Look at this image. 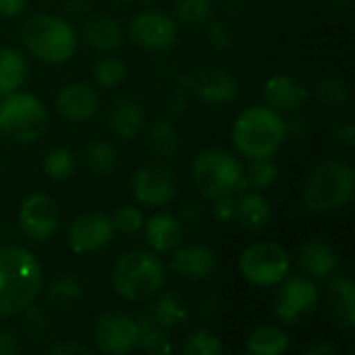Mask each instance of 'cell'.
<instances>
[{
  "mask_svg": "<svg viewBox=\"0 0 355 355\" xmlns=\"http://www.w3.org/2000/svg\"><path fill=\"white\" fill-rule=\"evenodd\" d=\"M108 127L123 141L135 139L146 127V110L141 102L131 96L116 98L108 110Z\"/></svg>",
  "mask_w": 355,
  "mask_h": 355,
  "instance_id": "603a6c76",
  "label": "cell"
},
{
  "mask_svg": "<svg viewBox=\"0 0 355 355\" xmlns=\"http://www.w3.org/2000/svg\"><path fill=\"white\" fill-rule=\"evenodd\" d=\"M58 114L69 123H85L100 112V94L85 81H71L62 85L54 96Z\"/></svg>",
  "mask_w": 355,
  "mask_h": 355,
  "instance_id": "e0dca14e",
  "label": "cell"
},
{
  "mask_svg": "<svg viewBox=\"0 0 355 355\" xmlns=\"http://www.w3.org/2000/svg\"><path fill=\"white\" fill-rule=\"evenodd\" d=\"M23 318L21 327H23V333L31 339V341H44L48 339V333H50V318L44 310H40L35 304L29 306L27 310H23L19 314Z\"/></svg>",
  "mask_w": 355,
  "mask_h": 355,
  "instance_id": "74e56055",
  "label": "cell"
},
{
  "mask_svg": "<svg viewBox=\"0 0 355 355\" xmlns=\"http://www.w3.org/2000/svg\"><path fill=\"white\" fill-rule=\"evenodd\" d=\"M116 231L104 212H81L67 225V245L77 256H92L106 250Z\"/></svg>",
  "mask_w": 355,
  "mask_h": 355,
  "instance_id": "8fae6325",
  "label": "cell"
},
{
  "mask_svg": "<svg viewBox=\"0 0 355 355\" xmlns=\"http://www.w3.org/2000/svg\"><path fill=\"white\" fill-rule=\"evenodd\" d=\"M21 352L19 337L10 329H0V355H15Z\"/></svg>",
  "mask_w": 355,
  "mask_h": 355,
  "instance_id": "7dc6e473",
  "label": "cell"
},
{
  "mask_svg": "<svg viewBox=\"0 0 355 355\" xmlns=\"http://www.w3.org/2000/svg\"><path fill=\"white\" fill-rule=\"evenodd\" d=\"M304 354L306 355H337L339 354V347H337V345H333V343H329V341H316V343H312L310 347H306V349H304Z\"/></svg>",
  "mask_w": 355,
  "mask_h": 355,
  "instance_id": "816d5d0a",
  "label": "cell"
},
{
  "mask_svg": "<svg viewBox=\"0 0 355 355\" xmlns=\"http://www.w3.org/2000/svg\"><path fill=\"white\" fill-rule=\"evenodd\" d=\"M83 164L96 177H106L116 166V150L108 139H94L83 148Z\"/></svg>",
  "mask_w": 355,
  "mask_h": 355,
  "instance_id": "4dcf8cb0",
  "label": "cell"
},
{
  "mask_svg": "<svg viewBox=\"0 0 355 355\" xmlns=\"http://www.w3.org/2000/svg\"><path fill=\"white\" fill-rule=\"evenodd\" d=\"M320 304V289L316 281L306 275H287L272 297V314L287 327H300L314 316Z\"/></svg>",
  "mask_w": 355,
  "mask_h": 355,
  "instance_id": "9c48e42d",
  "label": "cell"
},
{
  "mask_svg": "<svg viewBox=\"0 0 355 355\" xmlns=\"http://www.w3.org/2000/svg\"><path fill=\"white\" fill-rule=\"evenodd\" d=\"M314 98L327 108H339L349 100V85L341 77H329L314 87Z\"/></svg>",
  "mask_w": 355,
  "mask_h": 355,
  "instance_id": "d590c367",
  "label": "cell"
},
{
  "mask_svg": "<svg viewBox=\"0 0 355 355\" xmlns=\"http://www.w3.org/2000/svg\"><path fill=\"white\" fill-rule=\"evenodd\" d=\"M235 208H237V196H225L218 200H212V216L227 225V223H235Z\"/></svg>",
  "mask_w": 355,
  "mask_h": 355,
  "instance_id": "b9f144b4",
  "label": "cell"
},
{
  "mask_svg": "<svg viewBox=\"0 0 355 355\" xmlns=\"http://www.w3.org/2000/svg\"><path fill=\"white\" fill-rule=\"evenodd\" d=\"M285 129H287V137H293V139H304L308 133H310V127H308V121L306 119H293V121H285Z\"/></svg>",
  "mask_w": 355,
  "mask_h": 355,
  "instance_id": "c3c4849f",
  "label": "cell"
},
{
  "mask_svg": "<svg viewBox=\"0 0 355 355\" xmlns=\"http://www.w3.org/2000/svg\"><path fill=\"white\" fill-rule=\"evenodd\" d=\"M62 10L67 21H83L89 15V0H64Z\"/></svg>",
  "mask_w": 355,
  "mask_h": 355,
  "instance_id": "f6af8a7d",
  "label": "cell"
},
{
  "mask_svg": "<svg viewBox=\"0 0 355 355\" xmlns=\"http://www.w3.org/2000/svg\"><path fill=\"white\" fill-rule=\"evenodd\" d=\"M272 218V206L262 196V191H245L237 198L235 223L245 231H262Z\"/></svg>",
  "mask_w": 355,
  "mask_h": 355,
  "instance_id": "d4e9b609",
  "label": "cell"
},
{
  "mask_svg": "<svg viewBox=\"0 0 355 355\" xmlns=\"http://www.w3.org/2000/svg\"><path fill=\"white\" fill-rule=\"evenodd\" d=\"M29 0H0V15L2 17H17L27 8Z\"/></svg>",
  "mask_w": 355,
  "mask_h": 355,
  "instance_id": "681fc988",
  "label": "cell"
},
{
  "mask_svg": "<svg viewBox=\"0 0 355 355\" xmlns=\"http://www.w3.org/2000/svg\"><path fill=\"white\" fill-rule=\"evenodd\" d=\"M60 212L46 193H29L17 210V227L31 243H46L58 231Z\"/></svg>",
  "mask_w": 355,
  "mask_h": 355,
  "instance_id": "4fadbf2b",
  "label": "cell"
},
{
  "mask_svg": "<svg viewBox=\"0 0 355 355\" xmlns=\"http://www.w3.org/2000/svg\"><path fill=\"white\" fill-rule=\"evenodd\" d=\"M289 349V335L279 324H260L245 339V352L252 355H283Z\"/></svg>",
  "mask_w": 355,
  "mask_h": 355,
  "instance_id": "4316f807",
  "label": "cell"
},
{
  "mask_svg": "<svg viewBox=\"0 0 355 355\" xmlns=\"http://www.w3.org/2000/svg\"><path fill=\"white\" fill-rule=\"evenodd\" d=\"M46 104L29 92H12L0 100V135L15 144H33L48 131Z\"/></svg>",
  "mask_w": 355,
  "mask_h": 355,
  "instance_id": "52a82bcc",
  "label": "cell"
},
{
  "mask_svg": "<svg viewBox=\"0 0 355 355\" xmlns=\"http://www.w3.org/2000/svg\"><path fill=\"white\" fill-rule=\"evenodd\" d=\"M29 75V64L21 50L0 46V98L23 87Z\"/></svg>",
  "mask_w": 355,
  "mask_h": 355,
  "instance_id": "484cf974",
  "label": "cell"
},
{
  "mask_svg": "<svg viewBox=\"0 0 355 355\" xmlns=\"http://www.w3.org/2000/svg\"><path fill=\"white\" fill-rule=\"evenodd\" d=\"M144 131H146L144 141H146V148L150 154L164 158V160H171L177 156V152L181 148V135L171 116L154 119L148 127H144Z\"/></svg>",
  "mask_w": 355,
  "mask_h": 355,
  "instance_id": "cb8c5ba5",
  "label": "cell"
},
{
  "mask_svg": "<svg viewBox=\"0 0 355 355\" xmlns=\"http://www.w3.org/2000/svg\"><path fill=\"white\" fill-rule=\"evenodd\" d=\"M264 104L281 114H295L306 108L312 98V89L289 73H275L262 87Z\"/></svg>",
  "mask_w": 355,
  "mask_h": 355,
  "instance_id": "2e32d148",
  "label": "cell"
},
{
  "mask_svg": "<svg viewBox=\"0 0 355 355\" xmlns=\"http://www.w3.org/2000/svg\"><path fill=\"white\" fill-rule=\"evenodd\" d=\"M166 283V266L152 250H131L119 256L110 268V287L125 302L156 297Z\"/></svg>",
  "mask_w": 355,
  "mask_h": 355,
  "instance_id": "3957f363",
  "label": "cell"
},
{
  "mask_svg": "<svg viewBox=\"0 0 355 355\" xmlns=\"http://www.w3.org/2000/svg\"><path fill=\"white\" fill-rule=\"evenodd\" d=\"M94 345L108 355H129L137 349L139 327L135 316L121 310H104L94 320Z\"/></svg>",
  "mask_w": 355,
  "mask_h": 355,
  "instance_id": "30bf717a",
  "label": "cell"
},
{
  "mask_svg": "<svg viewBox=\"0 0 355 355\" xmlns=\"http://www.w3.org/2000/svg\"><path fill=\"white\" fill-rule=\"evenodd\" d=\"M327 2L335 8H349L354 4V0H327Z\"/></svg>",
  "mask_w": 355,
  "mask_h": 355,
  "instance_id": "f5cc1de1",
  "label": "cell"
},
{
  "mask_svg": "<svg viewBox=\"0 0 355 355\" xmlns=\"http://www.w3.org/2000/svg\"><path fill=\"white\" fill-rule=\"evenodd\" d=\"M206 37L214 48H220V50L231 48L235 42V33H233L231 25L227 21H220V19H208L206 21Z\"/></svg>",
  "mask_w": 355,
  "mask_h": 355,
  "instance_id": "ab89813d",
  "label": "cell"
},
{
  "mask_svg": "<svg viewBox=\"0 0 355 355\" xmlns=\"http://www.w3.org/2000/svg\"><path fill=\"white\" fill-rule=\"evenodd\" d=\"M181 352L185 355H223L225 345L218 339V335H214L212 331L198 329L185 335L181 343Z\"/></svg>",
  "mask_w": 355,
  "mask_h": 355,
  "instance_id": "e575fe53",
  "label": "cell"
},
{
  "mask_svg": "<svg viewBox=\"0 0 355 355\" xmlns=\"http://www.w3.org/2000/svg\"><path fill=\"white\" fill-rule=\"evenodd\" d=\"M83 295V283L77 275L67 272L56 277L48 289H46V304L56 310V312H64L71 310Z\"/></svg>",
  "mask_w": 355,
  "mask_h": 355,
  "instance_id": "f546056e",
  "label": "cell"
},
{
  "mask_svg": "<svg viewBox=\"0 0 355 355\" xmlns=\"http://www.w3.org/2000/svg\"><path fill=\"white\" fill-rule=\"evenodd\" d=\"M179 193V179L166 166L146 164L131 175V196L139 206L164 208Z\"/></svg>",
  "mask_w": 355,
  "mask_h": 355,
  "instance_id": "5bb4252c",
  "label": "cell"
},
{
  "mask_svg": "<svg viewBox=\"0 0 355 355\" xmlns=\"http://www.w3.org/2000/svg\"><path fill=\"white\" fill-rule=\"evenodd\" d=\"M339 264H341L339 252L322 239L312 237L306 243H302L297 250V266L302 275H306L316 283L327 281L331 275H335L339 270Z\"/></svg>",
  "mask_w": 355,
  "mask_h": 355,
  "instance_id": "d6986e66",
  "label": "cell"
},
{
  "mask_svg": "<svg viewBox=\"0 0 355 355\" xmlns=\"http://www.w3.org/2000/svg\"><path fill=\"white\" fill-rule=\"evenodd\" d=\"M110 218H112L114 231L116 233H123V235H135V233H139L141 227H144V223H146L144 212L137 206H133V204H125V206L116 208V212Z\"/></svg>",
  "mask_w": 355,
  "mask_h": 355,
  "instance_id": "f35d334b",
  "label": "cell"
},
{
  "mask_svg": "<svg viewBox=\"0 0 355 355\" xmlns=\"http://www.w3.org/2000/svg\"><path fill=\"white\" fill-rule=\"evenodd\" d=\"M81 40L96 52L110 54L123 46L125 31L119 19L112 15H94L83 19Z\"/></svg>",
  "mask_w": 355,
  "mask_h": 355,
  "instance_id": "7402d4cb",
  "label": "cell"
},
{
  "mask_svg": "<svg viewBox=\"0 0 355 355\" xmlns=\"http://www.w3.org/2000/svg\"><path fill=\"white\" fill-rule=\"evenodd\" d=\"M137 327H139V339L137 347H141L146 354L166 355L173 352V343L168 337V331L162 329L150 314V310H141L137 316Z\"/></svg>",
  "mask_w": 355,
  "mask_h": 355,
  "instance_id": "f1b7e54d",
  "label": "cell"
},
{
  "mask_svg": "<svg viewBox=\"0 0 355 355\" xmlns=\"http://www.w3.org/2000/svg\"><path fill=\"white\" fill-rule=\"evenodd\" d=\"M42 168L50 181H56V183L67 181L75 173V156L67 146H52L44 154Z\"/></svg>",
  "mask_w": 355,
  "mask_h": 355,
  "instance_id": "d6a6232c",
  "label": "cell"
},
{
  "mask_svg": "<svg viewBox=\"0 0 355 355\" xmlns=\"http://www.w3.org/2000/svg\"><path fill=\"white\" fill-rule=\"evenodd\" d=\"M214 0H175V17L185 25H204L212 17Z\"/></svg>",
  "mask_w": 355,
  "mask_h": 355,
  "instance_id": "8d00e7d4",
  "label": "cell"
},
{
  "mask_svg": "<svg viewBox=\"0 0 355 355\" xmlns=\"http://www.w3.org/2000/svg\"><path fill=\"white\" fill-rule=\"evenodd\" d=\"M92 73H94L96 85H100L102 89H114L125 81L127 67L119 56H112V52H110V54H104L96 60Z\"/></svg>",
  "mask_w": 355,
  "mask_h": 355,
  "instance_id": "836d02e7",
  "label": "cell"
},
{
  "mask_svg": "<svg viewBox=\"0 0 355 355\" xmlns=\"http://www.w3.org/2000/svg\"><path fill=\"white\" fill-rule=\"evenodd\" d=\"M150 314L162 329L175 331L189 320V306L179 293H175V291L162 293L160 291L156 295V304L150 308Z\"/></svg>",
  "mask_w": 355,
  "mask_h": 355,
  "instance_id": "83f0119b",
  "label": "cell"
},
{
  "mask_svg": "<svg viewBox=\"0 0 355 355\" xmlns=\"http://www.w3.org/2000/svg\"><path fill=\"white\" fill-rule=\"evenodd\" d=\"M218 306H220V304H218V300H216L214 295H206V297L202 300V304H200V316H202L204 320L214 318V316L220 312Z\"/></svg>",
  "mask_w": 355,
  "mask_h": 355,
  "instance_id": "f907efd6",
  "label": "cell"
},
{
  "mask_svg": "<svg viewBox=\"0 0 355 355\" xmlns=\"http://www.w3.org/2000/svg\"><path fill=\"white\" fill-rule=\"evenodd\" d=\"M177 21L164 10H141L127 27L129 40L146 52H166L177 42Z\"/></svg>",
  "mask_w": 355,
  "mask_h": 355,
  "instance_id": "7c38bea8",
  "label": "cell"
},
{
  "mask_svg": "<svg viewBox=\"0 0 355 355\" xmlns=\"http://www.w3.org/2000/svg\"><path fill=\"white\" fill-rule=\"evenodd\" d=\"M44 289V268L37 256L17 243L0 245V320L17 318L33 306Z\"/></svg>",
  "mask_w": 355,
  "mask_h": 355,
  "instance_id": "6da1fadb",
  "label": "cell"
},
{
  "mask_svg": "<svg viewBox=\"0 0 355 355\" xmlns=\"http://www.w3.org/2000/svg\"><path fill=\"white\" fill-rule=\"evenodd\" d=\"M19 42L37 60L46 64H64L77 52V33L64 17L37 12L19 25Z\"/></svg>",
  "mask_w": 355,
  "mask_h": 355,
  "instance_id": "277c9868",
  "label": "cell"
},
{
  "mask_svg": "<svg viewBox=\"0 0 355 355\" xmlns=\"http://www.w3.org/2000/svg\"><path fill=\"white\" fill-rule=\"evenodd\" d=\"M187 110V94L185 89H179V92H173L168 98H166V112L171 119L183 114Z\"/></svg>",
  "mask_w": 355,
  "mask_h": 355,
  "instance_id": "bcb514c9",
  "label": "cell"
},
{
  "mask_svg": "<svg viewBox=\"0 0 355 355\" xmlns=\"http://www.w3.org/2000/svg\"><path fill=\"white\" fill-rule=\"evenodd\" d=\"M279 179V166L272 160V156L268 158H250L248 164H243V185L245 189L252 191H264L268 187H272Z\"/></svg>",
  "mask_w": 355,
  "mask_h": 355,
  "instance_id": "1f68e13d",
  "label": "cell"
},
{
  "mask_svg": "<svg viewBox=\"0 0 355 355\" xmlns=\"http://www.w3.org/2000/svg\"><path fill=\"white\" fill-rule=\"evenodd\" d=\"M287 141L285 119L266 104H256L237 114L231 127L233 148L250 158L275 156Z\"/></svg>",
  "mask_w": 355,
  "mask_h": 355,
  "instance_id": "7a4b0ae2",
  "label": "cell"
},
{
  "mask_svg": "<svg viewBox=\"0 0 355 355\" xmlns=\"http://www.w3.org/2000/svg\"><path fill=\"white\" fill-rule=\"evenodd\" d=\"M329 139L339 146V148H347L352 150L355 146V129L349 121H341V123H335L331 129H329Z\"/></svg>",
  "mask_w": 355,
  "mask_h": 355,
  "instance_id": "60d3db41",
  "label": "cell"
},
{
  "mask_svg": "<svg viewBox=\"0 0 355 355\" xmlns=\"http://www.w3.org/2000/svg\"><path fill=\"white\" fill-rule=\"evenodd\" d=\"M141 231H144V239L148 248L156 252L158 256L175 252L183 243V237H185L183 223L179 220L177 214H171V212H156L144 223Z\"/></svg>",
  "mask_w": 355,
  "mask_h": 355,
  "instance_id": "44dd1931",
  "label": "cell"
},
{
  "mask_svg": "<svg viewBox=\"0 0 355 355\" xmlns=\"http://www.w3.org/2000/svg\"><path fill=\"white\" fill-rule=\"evenodd\" d=\"M237 268L245 283L260 289H270L291 272V258L289 252L277 241H256L239 254Z\"/></svg>",
  "mask_w": 355,
  "mask_h": 355,
  "instance_id": "ba28073f",
  "label": "cell"
},
{
  "mask_svg": "<svg viewBox=\"0 0 355 355\" xmlns=\"http://www.w3.org/2000/svg\"><path fill=\"white\" fill-rule=\"evenodd\" d=\"M177 216H179V220L183 223V227H200V225L206 220L208 212L204 210L202 204L187 202V204H183V208H181V212H179Z\"/></svg>",
  "mask_w": 355,
  "mask_h": 355,
  "instance_id": "7bdbcfd3",
  "label": "cell"
},
{
  "mask_svg": "<svg viewBox=\"0 0 355 355\" xmlns=\"http://www.w3.org/2000/svg\"><path fill=\"white\" fill-rule=\"evenodd\" d=\"M48 354L52 355H73V354H87V347L83 345V343H79V341H75V339H54L52 343H48L46 347H44Z\"/></svg>",
  "mask_w": 355,
  "mask_h": 355,
  "instance_id": "ee69618b",
  "label": "cell"
},
{
  "mask_svg": "<svg viewBox=\"0 0 355 355\" xmlns=\"http://www.w3.org/2000/svg\"><path fill=\"white\" fill-rule=\"evenodd\" d=\"M179 85L185 92H191L200 102L210 106L231 104L239 94V83L227 69L208 67L196 73H183L179 77Z\"/></svg>",
  "mask_w": 355,
  "mask_h": 355,
  "instance_id": "9a60e30c",
  "label": "cell"
},
{
  "mask_svg": "<svg viewBox=\"0 0 355 355\" xmlns=\"http://www.w3.org/2000/svg\"><path fill=\"white\" fill-rule=\"evenodd\" d=\"M129 2H133V0H129Z\"/></svg>",
  "mask_w": 355,
  "mask_h": 355,
  "instance_id": "db71d44e",
  "label": "cell"
},
{
  "mask_svg": "<svg viewBox=\"0 0 355 355\" xmlns=\"http://www.w3.org/2000/svg\"><path fill=\"white\" fill-rule=\"evenodd\" d=\"M189 175L196 189L210 202L245 191L243 162L235 154L220 148L200 150L189 164Z\"/></svg>",
  "mask_w": 355,
  "mask_h": 355,
  "instance_id": "8992f818",
  "label": "cell"
},
{
  "mask_svg": "<svg viewBox=\"0 0 355 355\" xmlns=\"http://www.w3.org/2000/svg\"><path fill=\"white\" fill-rule=\"evenodd\" d=\"M355 198L354 166L331 158L318 164L304 181L302 202L314 214H331L349 206Z\"/></svg>",
  "mask_w": 355,
  "mask_h": 355,
  "instance_id": "5b68a950",
  "label": "cell"
},
{
  "mask_svg": "<svg viewBox=\"0 0 355 355\" xmlns=\"http://www.w3.org/2000/svg\"><path fill=\"white\" fill-rule=\"evenodd\" d=\"M168 268L175 277L185 281H208L218 268V258L214 250L204 243L179 245L171 252Z\"/></svg>",
  "mask_w": 355,
  "mask_h": 355,
  "instance_id": "ac0fdd59",
  "label": "cell"
},
{
  "mask_svg": "<svg viewBox=\"0 0 355 355\" xmlns=\"http://www.w3.org/2000/svg\"><path fill=\"white\" fill-rule=\"evenodd\" d=\"M324 283L327 312L335 318L339 327L352 331L355 327V285L352 277L335 272Z\"/></svg>",
  "mask_w": 355,
  "mask_h": 355,
  "instance_id": "ffe728a7",
  "label": "cell"
}]
</instances>
